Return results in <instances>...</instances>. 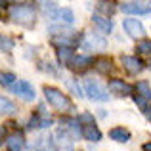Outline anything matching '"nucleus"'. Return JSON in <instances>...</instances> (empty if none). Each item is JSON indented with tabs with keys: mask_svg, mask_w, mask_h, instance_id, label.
<instances>
[{
	"mask_svg": "<svg viewBox=\"0 0 151 151\" xmlns=\"http://www.w3.org/2000/svg\"><path fill=\"white\" fill-rule=\"evenodd\" d=\"M82 138L88 140V142H100L101 140V132L94 122H88V124H84V128H82Z\"/></svg>",
	"mask_w": 151,
	"mask_h": 151,
	"instance_id": "obj_12",
	"label": "nucleus"
},
{
	"mask_svg": "<svg viewBox=\"0 0 151 151\" xmlns=\"http://www.w3.org/2000/svg\"><path fill=\"white\" fill-rule=\"evenodd\" d=\"M12 48H14V40L8 37H4V35H0V50H6L10 52Z\"/></svg>",
	"mask_w": 151,
	"mask_h": 151,
	"instance_id": "obj_23",
	"label": "nucleus"
},
{
	"mask_svg": "<svg viewBox=\"0 0 151 151\" xmlns=\"http://www.w3.org/2000/svg\"><path fill=\"white\" fill-rule=\"evenodd\" d=\"M6 145H8V149L10 151H17V149H21L23 147V136L21 134H17V136H10L8 138V142H6Z\"/></svg>",
	"mask_w": 151,
	"mask_h": 151,
	"instance_id": "obj_17",
	"label": "nucleus"
},
{
	"mask_svg": "<svg viewBox=\"0 0 151 151\" xmlns=\"http://www.w3.org/2000/svg\"><path fill=\"white\" fill-rule=\"evenodd\" d=\"M144 113H145V117H147L149 121H151V107H149V105H147V107L144 109Z\"/></svg>",
	"mask_w": 151,
	"mask_h": 151,
	"instance_id": "obj_29",
	"label": "nucleus"
},
{
	"mask_svg": "<svg viewBox=\"0 0 151 151\" xmlns=\"http://www.w3.org/2000/svg\"><path fill=\"white\" fill-rule=\"evenodd\" d=\"M10 17L19 25H31L35 23V8L29 4H14L10 8Z\"/></svg>",
	"mask_w": 151,
	"mask_h": 151,
	"instance_id": "obj_2",
	"label": "nucleus"
},
{
	"mask_svg": "<svg viewBox=\"0 0 151 151\" xmlns=\"http://www.w3.org/2000/svg\"><path fill=\"white\" fill-rule=\"evenodd\" d=\"M136 90H138V94H140L142 98H145V100H151V88H149V82L147 81H140L136 84Z\"/></svg>",
	"mask_w": 151,
	"mask_h": 151,
	"instance_id": "obj_19",
	"label": "nucleus"
},
{
	"mask_svg": "<svg viewBox=\"0 0 151 151\" xmlns=\"http://www.w3.org/2000/svg\"><path fill=\"white\" fill-rule=\"evenodd\" d=\"M50 124H52L50 119H42V121H40V128H48Z\"/></svg>",
	"mask_w": 151,
	"mask_h": 151,
	"instance_id": "obj_28",
	"label": "nucleus"
},
{
	"mask_svg": "<svg viewBox=\"0 0 151 151\" xmlns=\"http://www.w3.org/2000/svg\"><path fill=\"white\" fill-rule=\"evenodd\" d=\"M82 46H84L86 50H103L105 48V40H103L101 37H98L96 33H86L84 38H82Z\"/></svg>",
	"mask_w": 151,
	"mask_h": 151,
	"instance_id": "obj_6",
	"label": "nucleus"
},
{
	"mask_svg": "<svg viewBox=\"0 0 151 151\" xmlns=\"http://www.w3.org/2000/svg\"><path fill=\"white\" fill-rule=\"evenodd\" d=\"M94 65H96V69L100 71L101 75H107V73H109L111 69H113V65H111V61H109V59H105V58L98 59V61L94 63Z\"/></svg>",
	"mask_w": 151,
	"mask_h": 151,
	"instance_id": "obj_20",
	"label": "nucleus"
},
{
	"mask_svg": "<svg viewBox=\"0 0 151 151\" xmlns=\"http://www.w3.org/2000/svg\"><path fill=\"white\" fill-rule=\"evenodd\" d=\"M92 23L98 27V31L103 35H109L111 31H113V21H111L109 17H103L100 14H94L92 15Z\"/></svg>",
	"mask_w": 151,
	"mask_h": 151,
	"instance_id": "obj_11",
	"label": "nucleus"
},
{
	"mask_svg": "<svg viewBox=\"0 0 151 151\" xmlns=\"http://www.w3.org/2000/svg\"><path fill=\"white\" fill-rule=\"evenodd\" d=\"M101 10H103V12H107V14H113L115 8H113V6H107V4H101Z\"/></svg>",
	"mask_w": 151,
	"mask_h": 151,
	"instance_id": "obj_27",
	"label": "nucleus"
},
{
	"mask_svg": "<svg viewBox=\"0 0 151 151\" xmlns=\"http://www.w3.org/2000/svg\"><path fill=\"white\" fill-rule=\"evenodd\" d=\"M109 92L119 94V96H130L134 92V88L130 84H126L124 81H121V78H111L109 81Z\"/></svg>",
	"mask_w": 151,
	"mask_h": 151,
	"instance_id": "obj_8",
	"label": "nucleus"
},
{
	"mask_svg": "<svg viewBox=\"0 0 151 151\" xmlns=\"http://www.w3.org/2000/svg\"><path fill=\"white\" fill-rule=\"evenodd\" d=\"M42 10H44V15L50 19H55V14H58V6H55L52 0H42Z\"/></svg>",
	"mask_w": 151,
	"mask_h": 151,
	"instance_id": "obj_18",
	"label": "nucleus"
},
{
	"mask_svg": "<svg viewBox=\"0 0 151 151\" xmlns=\"http://www.w3.org/2000/svg\"><path fill=\"white\" fill-rule=\"evenodd\" d=\"M73 48H71V46H59L58 48V59L61 63H69L71 59H73Z\"/></svg>",
	"mask_w": 151,
	"mask_h": 151,
	"instance_id": "obj_16",
	"label": "nucleus"
},
{
	"mask_svg": "<svg viewBox=\"0 0 151 151\" xmlns=\"http://www.w3.org/2000/svg\"><path fill=\"white\" fill-rule=\"evenodd\" d=\"M121 61H122V67H124L130 75H138L144 69V63H142L140 58H136V55H122Z\"/></svg>",
	"mask_w": 151,
	"mask_h": 151,
	"instance_id": "obj_7",
	"label": "nucleus"
},
{
	"mask_svg": "<svg viewBox=\"0 0 151 151\" xmlns=\"http://www.w3.org/2000/svg\"><path fill=\"white\" fill-rule=\"evenodd\" d=\"M84 90H86V94H88V98L94 100V101H107V100H109L107 90L103 88V86H100L98 81L86 78V81H84Z\"/></svg>",
	"mask_w": 151,
	"mask_h": 151,
	"instance_id": "obj_3",
	"label": "nucleus"
},
{
	"mask_svg": "<svg viewBox=\"0 0 151 151\" xmlns=\"http://www.w3.org/2000/svg\"><path fill=\"white\" fill-rule=\"evenodd\" d=\"M78 122H94V117L90 113H84V115L78 117Z\"/></svg>",
	"mask_w": 151,
	"mask_h": 151,
	"instance_id": "obj_26",
	"label": "nucleus"
},
{
	"mask_svg": "<svg viewBox=\"0 0 151 151\" xmlns=\"http://www.w3.org/2000/svg\"><path fill=\"white\" fill-rule=\"evenodd\" d=\"M4 4H6V2H4V0H0V6H4Z\"/></svg>",
	"mask_w": 151,
	"mask_h": 151,
	"instance_id": "obj_33",
	"label": "nucleus"
},
{
	"mask_svg": "<svg viewBox=\"0 0 151 151\" xmlns=\"http://www.w3.org/2000/svg\"><path fill=\"white\" fill-rule=\"evenodd\" d=\"M40 126V119H38V115H33L29 121V128H38Z\"/></svg>",
	"mask_w": 151,
	"mask_h": 151,
	"instance_id": "obj_24",
	"label": "nucleus"
},
{
	"mask_svg": "<svg viewBox=\"0 0 151 151\" xmlns=\"http://www.w3.org/2000/svg\"><path fill=\"white\" fill-rule=\"evenodd\" d=\"M55 19H59L61 23H67V25H73L75 23V14H73L71 8H58Z\"/></svg>",
	"mask_w": 151,
	"mask_h": 151,
	"instance_id": "obj_14",
	"label": "nucleus"
},
{
	"mask_svg": "<svg viewBox=\"0 0 151 151\" xmlns=\"http://www.w3.org/2000/svg\"><path fill=\"white\" fill-rule=\"evenodd\" d=\"M10 2H27V0H10Z\"/></svg>",
	"mask_w": 151,
	"mask_h": 151,
	"instance_id": "obj_31",
	"label": "nucleus"
},
{
	"mask_svg": "<svg viewBox=\"0 0 151 151\" xmlns=\"http://www.w3.org/2000/svg\"><path fill=\"white\" fill-rule=\"evenodd\" d=\"M44 96L46 100H48V103L54 109L58 111H63V113H69V111H73V103H71V100L65 96V94L61 92V90L54 88V86H44Z\"/></svg>",
	"mask_w": 151,
	"mask_h": 151,
	"instance_id": "obj_1",
	"label": "nucleus"
},
{
	"mask_svg": "<svg viewBox=\"0 0 151 151\" xmlns=\"http://www.w3.org/2000/svg\"><path fill=\"white\" fill-rule=\"evenodd\" d=\"M12 92H14L15 96H19L21 100H25V101H33L35 98H37L35 88L27 81H15L14 84H12Z\"/></svg>",
	"mask_w": 151,
	"mask_h": 151,
	"instance_id": "obj_4",
	"label": "nucleus"
},
{
	"mask_svg": "<svg viewBox=\"0 0 151 151\" xmlns=\"http://www.w3.org/2000/svg\"><path fill=\"white\" fill-rule=\"evenodd\" d=\"M15 103L12 101V100H8V98H4V96H0V113L2 115H12V113H15Z\"/></svg>",
	"mask_w": 151,
	"mask_h": 151,
	"instance_id": "obj_15",
	"label": "nucleus"
},
{
	"mask_svg": "<svg viewBox=\"0 0 151 151\" xmlns=\"http://www.w3.org/2000/svg\"><path fill=\"white\" fill-rule=\"evenodd\" d=\"M15 82V75L14 73H0V84L2 86H12Z\"/></svg>",
	"mask_w": 151,
	"mask_h": 151,
	"instance_id": "obj_22",
	"label": "nucleus"
},
{
	"mask_svg": "<svg viewBox=\"0 0 151 151\" xmlns=\"http://www.w3.org/2000/svg\"><path fill=\"white\" fill-rule=\"evenodd\" d=\"M144 151H151V142H147V144L144 145Z\"/></svg>",
	"mask_w": 151,
	"mask_h": 151,
	"instance_id": "obj_30",
	"label": "nucleus"
},
{
	"mask_svg": "<svg viewBox=\"0 0 151 151\" xmlns=\"http://www.w3.org/2000/svg\"><path fill=\"white\" fill-rule=\"evenodd\" d=\"M109 138L113 142H119V144H126L130 140V132L122 126H115V128L109 130Z\"/></svg>",
	"mask_w": 151,
	"mask_h": 151,
	"instance_id": "obj_13",
	"label": "nucleus"
},
{
	"mask_svg": "<svg viewBox=\"0 0 151 151\" xmlns=\"http://www.w3.org/2000/svg\"><path fill=\"white\" fill-rule=\"evenodd\" d=\"M134 101H136V105H140L142 109H145V107H147V100H145V98H142V96H134Z\"/></svg>",
	"mask_w": 151,
	"mask_h": 151,
	"instance_id": "obj_25",
	"label": "nucleus"
},
{
	"mask_svg": "<svg viewBox=\"0 0 151 151\" xmlns=\"http://www.w3.org/2000/svg\"><path fill=\"white\" fill-rule=\"evenodd\" d=\"M122 27H124V31L128 33V37H132V38H142V37H144V33H145L144 25H142L138 19H134V17L124 19Z\"/></svg>",
	"mask_w": 151,
	"mask_h": 151,
	"instance_id": "obj_5",
	"label": "nucleus"
},
{
	"mask_svg": "<svg viewBox=\"0 0 151 151\" xmlns=\"http://www.w3.org/2000/svg\"><path fill=\"white\" fill-rule=\"evenodd\" d=\"M121 10L128 15H140V14H147L149 8L144 2H124L121 6Z\"/></svg>",
	"mask_w": 151,
	"mask_h": 151,
	"instance_id": "obj_10",
	"label": "nucleus"
},
{
	"mask_svg": "<svg viewBox=\"0 0 151 151\" xmlns=\"http://www.w3.org/2000/svg\"><path fill=\"white\" fill-rule=\"evenodd\" d=\"M136 50L140 52V54H151V40L149 38H144V40H140L138 42V46H136Z\"/></svg>",
	"mask_w": 151,
	"mask_h": 151,
	"instance_id": "obj_21",
	"label": "nucleus"
},
{
	"mask_svg": "<svg viewBox=\"0 0 151 151\" xmlns=\"http://www.w3.org/2000/svg\"><path fill=\"white\" fill-rule=\"evenodd\" d=\"M90 63H92V58H88V55H73V59L67 65L77 73H82V71H86L90 67Z\"/></svg>",
	"mask_w": 151,
	"mask_h": 151,
	"instance_id": "obj_9",
	"label": "nucleus"
},
{
	"mask_svg": "<svg viewBox=\"0 0 151 151\" xmlns=\"http://www.w3.org/2000/svg\"><path fill=\"white\" fill-rule=\"evenodd\" d=\"M2 134H4V128H2V126H0V138H2Z\"/></svg>",
	"mask_w": 151,
	"mask_h": 151,
	"instance_id": "obj_32",
	"label": "nucleus"
}]
</instances>
